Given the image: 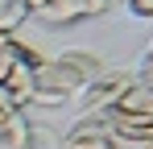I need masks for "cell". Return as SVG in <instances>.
<instances>
[{
	"mask_svg": "<svg viewBox=\"0 0 153 149\" xmlns=\"http://www.w3.org/2000/svg\"><path fill=\"white\" fill-rule=\"evenodd\" d=\"M103 71V58L95 50H62V54H54L46 66H37L33 71V104H42V108H62V104H71V99Z\"/></svg>",
	"mask_w": 153,
	"mask_h": 149,
	"instance_id": "obj_1",
	"label": "cell"
},
{
	"mask_svg": "<svg viewBox=\"0 0 153 149\" xmlns=\"http://www.w3.org/2000/svg\"><path fill=\"white\" fill-rule=\"evenodd\" d=\"M132 83H137V74H132V71H116V66L108 71V66H103V71L95 74V79H91V83H87V87H83V91L71 99V104L79 108V116H91V112H108V108H112L116 99L124 95Z\"/></svg>",
	"mask_w": 153,
	"mask_h": 149,
	"instance_id": "obj_2",
	"label": "cell"
},
{
	"mask_svg": "<svg viewBox=\"0 0 153 149\" xmlns=\"http://www.w3.org/2000/svg\"><path fill=\"white\" fill-rule=\"evenodd\" d=\"M108 8H112V0H29V17H37V21L50 25V29L103 17Z\"/></svg>",
	"mask_w": 153,
	"mask_h": 149,
	"instance_id": "obj_3",
	"label": "cell"
},
{
	"mask_svg": "<svg viewBox=\"0 0 153 149\" xmlns=\"http://www.w3.org/2000/svg\"><path fill=\"white\" fill-rule=\"evenodd\" d=\"M62 149H116L112 133H108V116H103V112L79 116L75 128L62 137Z\"/></svg>",
	"mask_w": 153,
	"mask_h": 149,
	"instance_id": "obj_4",
	"label": "cell"
},
{
	"mask_svg": "<svg viewBox=\"0 0 153 149\" xmlns=\"http://www.w3.org/2000/svg\"><path fill=\"white\" fill-rule=\"evenodd\" d=\"M108 112H116V116H137V120H153V83L149 79H137Z\"/></svg>",
	"mask_w": 153,
	"mask_h": 149,
	"instance_id": "obj_5",
	"label": "cell"
},
{
	"mask_svg": "<svg viewBox=\"0 0 153 149\" xmlns=\"http://www.w3.org/2000/svg\"><path fill=\"white\" fill-rule=\"evenodd\" d=\"M0 87H4V95L13 99V108H29L33 104V66L25 58H17L8 66V74L0 79Z\"/></svg>",
	"mask_w": 153,
	"mask_h": 149,
	"instance_id": "obj_6",
	"label": "cell"
},
{
	"mask_svg": "<svg viewBox=\"0 0 153 149\" xmlns=\"http://www.w3.org/2000/svg\"><path fill=\"white\" fill-rule=\"evenodd\" d=\"M0 149H29V120H25V112H8L0 120Z\"/></svg>",
	"mask_w": 153,
	"mask_h": 149,
	"instance_id": "obj_7",
	"label": "cell"
},
{
	"mask_svg": "<svg viewBox=\"0 0 153 149\" xmlns=\"http://www.w3.org/2000/svg\"><path fill=\"white\" fill-rule=\"evenodd\" d=\"M29 21V0H0V33H21Z\"/></svg>",
	"mask_w": 153,
	"mask_h": 149,
	"instance_id": "obj_8",
	"label": "cell"
},
{
	"mask_svg": "<svg viewBox=\"0 0 153 149\" xmlns=\"http://www.w3.org/2000/svg\"><path fill=\"white\" fill-rule=\"evenodd\" d=\"M29 149H62V137L46 124H29Z\"/></svg>",
	"mask_w": 153,
	"mask_h": 149,
	"instance_id": "obj_9",
	"label": "cell"
},
{
	"mask_svg": "<svg viewBox=\"0 0 153 149\" xmlns=\"http://www.w3.org/2000/svg\"><path fill=\"white\" fill-rule=\"evenodd\" d=\"M141 74L153 83V37L145 42V50H141Z\"/></svg>",
	"mask_w": 153,
	"mask_h": 149,
	"instance_id": "obj_10",
	"label": "cell"
},
{
	"mask_svg": "<svg viewBox=\"0 0 153 149\" xmlns=\"http://www.w3.org/2000/svg\"><path fill=\"white\" fill-rule=\"evenodd\" d=\"M128 8H132L137 17H145V21H153V0H128Z\"/></svg>",
	"mask_w": 153,
	"mask_h": 149,
	"instance_id": "obj_11",
	"label": "cell"
},
{
	"mask_svg": "<svg viewBox=\"0 0 153 149\" xmlns=\"http://www.w3.org/2000/svg\"><path fill=\"white\" fill-rule=\"evenodd\" d=\"M8 112H21V108H13V99L4 95V87H0V120H4V116H8Z\"/></svg>",
	"mask_w": 153,
	"mask_h": 149,
	"instance_id": "obj_12",
	"label": "cell"
},
{
	"mask_svg": "<svg viewBox=\"0 0 153 149\" xmlns=\"http://www.w3.org/2000/svg\"><path fill=\"white\" fill-rule=\"evenodd\" d=\"M120 149H153V141H137V145H120Z\"/></svg>",
	"mask_w": 153,
	"mask_h": 149,
	"instance_id": "obj_13",
	"label": "cell"
}]
</instances>
